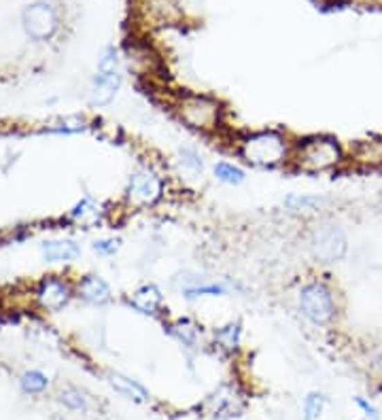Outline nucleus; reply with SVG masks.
Masks as SVG:
<instances>
[{
    "label": "nucleus",
    "instance_id": "obj_6",
    "mask_svg": "<svg viewBox=\"0 0 382 420\" xmlns=\"http://www.w3.org/2000/svg\"><path fill=\"white\" fill-rule=\"evenodd\" d=\"M123 75H121V53L115 45L104 47L100 62H98V73L92 81L89 89V104L92 107H107L121 89Z\"/></svg>",
    "mask_w": 382,
    "mask_h": 420
},
{
    "label": "nucleus",
    "instance_id": "obj_9",
    "mask_svg": "<svg viewBox=\"0 0 382 420\" xmlns=\"http://www.w3.org/2000/svg\"><path fill=\"white\" fill-rule=\"evenodd\" d=\"M21 21H24L26 34H28L32 41H37V43L51 39L53 34H55V30H58V13L47 3L28 5L24 9Z\"/></svg>",
    "mask_w": 382,
    "mask_h": 420
},
{
    "label": "nucleus",
    "instance_id": "obj_15",
    "mask_svg": "<svg viewBox=\"0 0 382 420\" xmlns=\"http://www.w3.org/2000/svg\"><path fill=\"white\" fill-rule=\"evenodd\" d=\"M41 253L49 263H66L81 255V249L75 240L60 238V240H45L41 244Z\"/></svg>",
    "mask_w": 382,
    "mask_h": 420
},
{
    "label": "nucleus",
    "instance_id": "obj_17",
    "mask_svg": "<svg viewBox=\"0 0 382 420\" xmlns=\"http://www.w3.org/2000/svg\"><path fill=\"white\" fill-rule=\"evenodd\" d=\"M240 344H242V325L238 321H229L213 329V346L219 353L234 355L236 350H240Z\"/></svg>",
    "mask_w": 382,
    "mask_h": 420
},
{
    "label": "nucleus",
    "instance_id": "obj_8",
    "mask_svg": "<svg viewBox=\"0 0 382 420\" xmlns=\"http://www.w3.org/2000/svg\"><path fill=\"white\" fill-rule=\"evenodd\" d=\"M75 297V287L62 276H45L34 289V299L47 312H60Z\"/></svg>",
    "mask_w": 382,
    "mask_h": 420
},
{
    "label": "nucleus",
    "instance_id": "obj_7",
    "mask_svg": "<svg viewBox=\"0 0 382 420\" xmlns=\"http://www.w3.org/2000/svg\"><path fill=\"white\" fill-rule=\"evenodd\" d=\"M310 253L319 263H336L344 259L346 251H349V238H346L344 229L336 223H321L312 227L308 238Z\"/></svg>",
    "mask_w": 382,
    "mask_h": 420
},
{
    "label": "nucleus",
    "instance_id": "obj_11",
    "mask_svg": "<svg viewBox=\"0 0 382 420\" xmlns=\"http://www.w3.org/2000/svg\"><path fill=\"white\" fill-rule=\"evenodd\" d=\"M128 64L136 77H147V79L157 77L164 68L159 53L151 45L138 43V41H132V45L128 47Z\"/></svg>",
    "mask_w": 382,
    "mask_h": 420
},
{
    "label": "nucleus",
    "instance_id": "obj_1",
    "mask_svg": "<svg viewBox=\"0 0 382 420\" xmlns=\"http://www.w3.org/2000/svg\"><path fill=\"white\" fill-rule=\"evenodd\" d=\"M295 140L276 128L245 132L236 138L234 151L238 159H242L247 166L257 170H274L291 164Z\"/></svg>",
    "mask_w": 382,
    "mask_h": 420
},
{
    "label": "nucleus",
    "instance_id": "obj_27",
    "mask_svg": "<svg viewBox=\"0 0 382 420\" xmlns=\"http://www.w3.org/2000/svg\"><path fill=\"white\" fill-rule=\"evenodd\" d=\"M94 251L98 253V255H102V257H113L117 251H119V247H121V242L117 240V238H98L94 244Z\"/></svg>",
    "mask_w": 382,
    "mask_h": 420
},
{
    "label": "nucleus",
    "instance_id": "obj_10",
    "mask_svg": "<svg viewBox=\"0 0 382 420\" xmlns=\"http://www.w3.org/2000/svg\"><path fill=\"white\" fill-rule=\"evenodd\" d=\"M125 304L138 312L143 314V317H153V319H159L164 317V310H166V297H164V291L153 285V283H145L141 287H136L128 297H125Z\"/></svg>",
    "mask_w": 382,
    "mask_h": 420
},
{
    "label": "nucleus",
    "instance_id": "obj_19",
    "mask_svg": "<svg viewBox=\"0 0 382 420\" xmlns=\"http://www.w3.org/2000/svg\"><path fill=\"white\" fill-rule=\"evenodd\" d=\"M102 215H104V210L89 195H85L81 202H77L75 208L71 210V217L75 221H79V223H85V225H100L102 223Z\"/></svg>",
    "mask_w": 382,
    "mask_h": 420
},
{
    "label": "nucleus",
    "instance_id": "obj_29",
    "mask_svg": "<svg viewBox=\"0 0 382 420\" xmlns=\"http://www.w3.org/2000/svg\"><path fill=\"white\" fill-rule=\"evenodd\" d=\"M361 420H382V416H378V418H367V416H365V418H361Z\"/></svg>",
    "mask_w": 382,
    "mask_h": 420
},
{
    "label": "nucleus",
    "instance_id": "obj_23",
    "mask_svg": "<svg viewBox=\"0 0 382 420\" xmlns=\"http://www.w3.org/2000/svg\"><path fill=\"white\" fill-rule=\"evenodd\" d=\"M327 397L319 391H310L304 397V420H319L325 410Z\"/></svg>",
    "mask_w": 382,
    "mask_h": 420
},
{
    "label": "nucleus",
    "instance_id": "obj_25",
    "mask_svg": "<svg viewBox=\"0 0 382 420\" xmlns=\"http://www.w3.org/2000/svg\"><path fill=\"white\" fill-rule=\"evenodd\" d=\"M85 130H87V121L83 117H66L49 128V132H58V134H79Z\"/></svg>",
    "mask_w": 382,
    "mask_h": 420
},
{
    "label": "nucleus",
    "instance_id": "obj_16",
    "mask_svg": "<svg viewBox=\"0 0 382 420\" xmlns=\"http://www.w3.org/2000/svg\"><path fill=\"white\" fill-rule=\"evenodd\" d=\"M283 206L291 215H315L327 206V198L317 193H289Z\"/></svg>",
    "mask_w": 382,
    "mask_h": 420
},
{
    "label": "nucleus",
    "instance_id": "obj_14",
    "mask_svg": "<svg viewBox=\"0 0 382 420\" xmlns=\"http://www.w3.org/2000/svg\"><path fill=\"white\" fill-rule=\"evenodd\" d=\"M107 382H109V387H111L117 395H121V397H125V399H130V401H134V403H145V401H149V391H147L138 380H134V378H130V376H125V374L109 371V374H107Z\"/></svg>",
    "mask_w": 382,
    "mask_h": 420
},
{
    "label": "nucleus",
    "instance_id": "obj_20",
    "mask_svg": "<svg viewBox=\"0 0 382 420\" xmlns=\"http://www.w3.org/2000/svg\"><path fill=\"white\" fill-rule=\"evenodd\" d=\"M183 293V299L185 301H198V299H204V297H225L229 295V287L225 283H200L196 287H189Z\"/></svg>",
    "mask_w": 382,
    "mask_h": 420
},
{
    "label": "nucleus",
    "instance_id": "obj_2",
    "mask_svg": "<svg viewBox=\"0 0 382 420\" xmlns=\"http://www.w3.org/2000/svg\"><path fill=\"white\" fill-rule=\"evenodd\" d=\"M346 161V149L340 140L331 134H310L293 145L291 155V170L299 174H329L338 172Z\"/></svg>",
    "mask_w": 382,
    "mask_h": 420
},
{
    "label": "nucleus",
    "instance_id": "obj_26",
    "mask_svg": "<svg viewBox=\"0 0 382 420\" xmlns=\"http://www.w3.org/2000/svg\"><path fill=\"white\" fill-rule=\"evenodd\" d=\"M179 164H181L185 170H189V172H202V168H204L202 155H200L196 149H191V147L179 149Z\"/></svg>",
    "mask_w": 382,
    "mask_h": 420
},
{
    "label": "nucleus",
    "instance_id": "obj_3",
    "mask_svg": "<svg viewBox=\"0 0 382 420\" xmlns=\"http://www.w3.org/2000/svg\"><path fill=\"white\" fill-rule=\"evenodd\" d=\"M172 111L185 128L198 134H217L225 125L223 102L204 91L177 94L172 100Z\"/></svg>",
    "mask_w": 382,
    "mask_h": 420
},
{
    "label": "nucleus",
    "instance_id": "obj_18",
    "mask_svg": "<svg viewBox=\"0 0 382 420\" xmlns=\"http://www.w3.org/2000/svg\"><path fill=\"white\" fill-rule=\"evenodd\" d=\"M213 177L223 183V185H229V187H238L247 181V172L240 164L236 161H227V159H221L213 166Z\"/></svg>",
    "mask_w": 382,
    "mask_h": 420
},
{
    "label": "nucleus",
    "instance_id": "obj_12",
    "mask_svg": "<svg viewBox=\"0 0 382 420\" xmlns=\"http://www.w3.org/2000/svg\"><path fill=\"white\" fill-rule=\"evenodd\" d=\"M75 295L89 304V306H104L113 299V289L111 285L98 274H85L77 280L75 285Z\"/></svg>",
    "mask_w": 382,
    "mask_h": 420
},
{
    "label": "nucleus",
    "instance_id": "obj_24",
    "mask_svg": "<svg viewBox=\"0 0 382 420\" xmlns=\"http://www.w3.org/2000/svg\"><path fill=\"white\" fill-rule=\"evenodd\" d=\"M60 401H62V405L64 408H68L71 412H87V399H85V395L79 391V389H75V387H68V389H64L62 393H60Z\"/></svg>",
    "mask_w": 382,
    "mask_h": 420
},
{
    "label": "nucleus",
    "instance_id": "obj_5",
    "mask_svg": "<svg viewBox=\"0 0 382 420\" xmlns=\"http://www.w3.org/2000/svg\"><path fill=\"white\" fill-rule=\"evenodd\" d=\"M166 195V179L151 164L136 166L123 189V202L132 210H145L157 206Z\"/></svg>",
    "mask_w": 382,
    "mask_h": 420
},
{
    "label": "nucleus",
    "instance_id": "obj_21",
    "mask_svg": "<svg viewBox=\"0 0 382 420\" xmlns=\"http://www.w3.org/2000/svg\"><path fill=\"white\" fill-rule=\"evenodd\" d=\"M47 387H49V378L39 369H30V371L21 374V378H19V389L26 395H41L47 391Z\"/></svg>",
    "mask_w": 382,
    "mask_h": 420
},
{
    "label": "nucleus",
    "instance_id": "obj_13",
    "mask_svg": "<svg viewBox=\"0 0 382 420\" xmlns=\"http://www.w3.org/2000/svg\"><path fill=\"white\" fill-rule=\"evenodd\" d=\"M164 333H168L172 340H177L185 348H198L202 340V325H198L189 317H179L162 323Z\"/></svg>",
    "mask_w": 382,
    "mask_h": 420
},
{
    "label": "nucleus",
    "instance_id": "obj_22",
    "mask_svg": "<svg viewBox=\"0 0 382 420\" xmlns=\"http://www.w3.org/2000/svg\"><path fill=\"white\" fill-rule=\"evenodd\" d=\"M355 161L365 164L370 168L382 164V143H372V140H367V143H359L357 151H355Z\"/></svg>",
    "mask_w": 382,
    "mask_h": 420
},
{
    "label": "nucleus",
    "instance_id": "obj_4",
    "mask_svg": "<svg viewBox=\"0 0 382 420\" xmlns=\"http://www.w3.org/2000/svg\"><path fill=\"white\" fill-rule=\"evenodd\" d=\"M297 308L302 317L315 327H329L338 319V299L331 285L323 278H312L297 291Z\"/></svg>",
    "mask_w": 382,
    "mask_h": 420
},
{
    "label": "nucleus",
    "instance_id": "obj_28",
    "mask_svg": "<svg viewBox=\"0 0 382 420\" xmlns=\"http://www.w3.org/2000/svg\"><path fill=\"white\" fill-rule=\"evenodd\" d=\"M355 405L367 416V418H378L380 416V412H378V408L372 403V401H367L365 397H355Z\"/></svg>",
    "mask_w": 382,
    "mask_h": 420
}]
</instances>
